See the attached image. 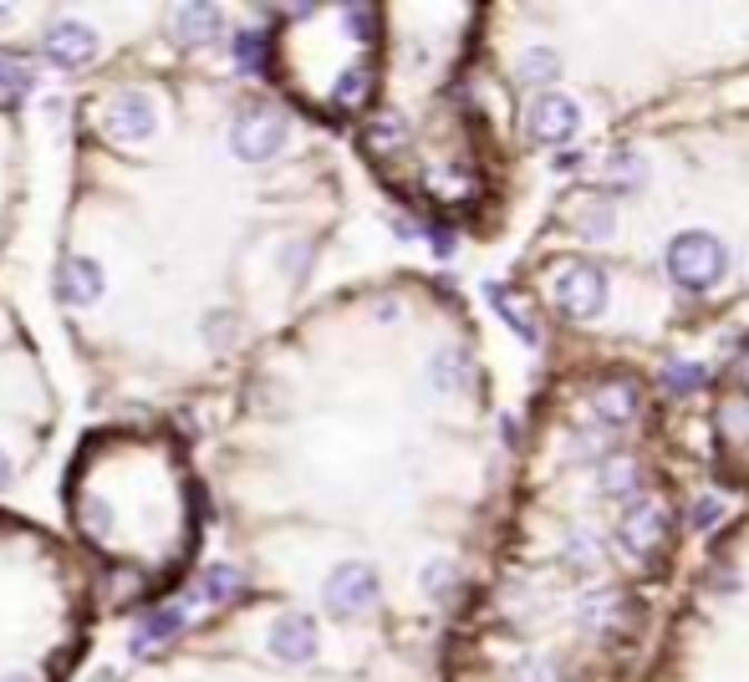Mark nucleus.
<instances>
[{
  "instance_id": "4",
  "label": "nucleus",
  "mask_w": 749,
  "mask_h": 682,
  "mask_svg": "<svg viewBox=\"0 0 749 682\" xmlns=\"http://www.w3.org/2000/svg\"><path fill=\"white\" fill-rule=\"evenodd\" d=\"M617 540H622V551L638 555V561H653V555L668 551V540H673V510L663 500H642L632 504L622 525H617Z\"/></svg>"
},
{
  "instance_id": "22",
  "label": "nucleus",
  "mask_w": 749,
  "mask_h": 682,
  "mask_svg": "<svg viewBox=\"0 0 749 682\" xmlns=\"http://www.w3.org/2000/svg\"><path fill=\"white\" fill-rule=\"evenodd\" d=\"M235 67L240 72H266V57H270V41H266V31H235Z\"/></svg>"
},
{
  "instance_id": "13",
  "label": "nucleus",
  "mask_w": 749,
  "mask_h": 682,
  "mask_svg": "<svg viewBox=\"0 0 749 682\" xmlns=\"http://www.w3.org/2000/svg\"><path fill=\"white\" fill-rule=\"evenodd\" d=\"M174 37H179L184 47H215L219 11L215 6H179V11H174Z\"/></svg>"
},
{
  "instance_id": "32",
  "label": "nucleus",
  "mask_w": 749,
  "mask_h": 682,
  "mask_svg": "<svg viewBox=\"0 0 749 682\" xmlns=\"http://www.w3.org/2000/svg\"><path fill=\"white\" fill-rule=\"evenodd\" d=\"M82 525L92 530L97 540L108 535V504H102V500H87V504H82Z\"/></svg>"
},
{
  "instance_id": "27",
  "label": "nucleus",
  "mask_w": 749,
  "mask_h": 682,
  "mask_svg": "<svg viewBox=\"0 0 749 682\" xmlns=\"http://www.w3.org/2000/svg\"><path fill=\"white\" fill-rule=\"evenodd\" d=\"M597 565H602V555H597V540H592V535H571V540H566V571L592 575Z\"/></svg>"
},
{
  "instance_id": "10",
  "label": "nucleus",
  "mask_w": 749,
  "mask_h": 682,
  "mask_svg": "<svg viewBox=\"0 0 749 682\" xmlns=\"http://www.w3.org/2000/svg\"><path fill=\"white\" fill-rule=\"evenodd\" d=\"M490 306H495L500 322H505L520 342H531V347L541 342V312H535V300L520 286H500L495 280V286H490Z\"/></svg>"
},
{
  "instance_id": "14",
  "label": "nucleus",
  "mask_w": 749,
  "mask_h": 682,
  "mask_svg": "<svg viewBox=\"0 0 749 682\" xmlns=\"http://www.w3.org/2000/svg\"><path fill=\"white\" fill-rule=\"evenodd\" d=\"M61 296L72 300V306H92L102 296V265L87 260V255H72L67 270H61Z\"/></svg>"
},
{
  "instance_id": "18",
  "label": "nucleus",
  "mask_w": 749,
  "mask_h": 682,
  "mask_svg": "<svg viewBox=\"0 0 749 682\" xmlns=\"http://www.w3.org/2000/svg\"><path fill=\"white\" fill-rule=\"evenodd\" d=\"M607 179H612V189L638 194L642 184H648V158H642L638 148H617L612 164H607Z\"/></svg>"
},
{
  "instance_id": "19",
  "label": "nucleus",
  "mask_w": 749,
  "mask_h": 682,
  "mask_svg": "<svg viewBox=\"0 0 749 682\" xmlns=\"http://www.w3.org/2000/svg\"><path fill=\"white\" fill-rule=\"evenodd\" d=\"M363 144L373 148V154H398V148L408 144V122H403L398 112H377V118L367 122Z\"/></svg>"
},
{
  "instance_id": "30",
  "label": "nucleus",
  "mask_w": 749,
  "mask_h": 682,
  "mask_svg": "<svg viewBox=\"0 0 749 682\" xmlns=\"http://www.w3.org/2000/svg\"><path fill=\"white\" fill-rule=\"evenodd\" d=\"M719 515H725V504L713 500V494H703V500H693L689 525H693V530H713V525H719Z\"/></svg>"
},
{
  "instance_id": "1",
  "label": "nucleus",
  "mask_w": 749,
  "mask_h": 682,
  "mask_svg": "<svg viewBox=\"0 0 749 682\" xmlns=\"http://www.w3.org/2000/svg\"><path fill=\"white\" fill-rule=\"evenodd\" d=\"M663 265H668V280H673L678 290L709 296V290L725 280L729 255H725V245L713 240L709 229H683V235H673V240H668Z\"/></svg>"
},
{
  "instance_id": "6",
  "label": "nucleus",
  "mask_w": 749,
  "mask_h": 682,
  "mask_svg": "<svg viewBox=\"0 0 749 682\" xmlns=\"http://www.w3.org/2000/svg\"><path fill=\"white\" fill-rule=\"evenodd\" d=\"M327 611L332 616H367V611L377 606V575H373V565H363V561H347V565H337V571L327 575Z\"/></svg>"
},
{
  "instance_id": "31",
  "label": "nucleus",
  "mask_w": 749,
  "mask_h": 682,
  "mask_svg": "<svg viewBox=\"0 0 749 682\" xmlns=\"http://www.w3.org/2000/svg\"><path fill=\"white\" fill-rule=\"evenodd\" d=\"M342 16H347V37H357V41L373 37V21H377L373 6H352V11H342Z\"/></svg>"
},
{
  "instance_id": "33",
  "label": "nucleus",
  "mask_w": 749,
  "mask_h": 682,
  "mask_svg": "<svg viewBox=\"0 0 749 682\" xmlns=\"http://www.w3.org/2000/svg\"><path fill=\"white\" fill-rule=\"evenodd\" d=\"M434 184H438V194H444L449 204H460V199H470V194H474V184L470 179H454V174H444V179H434Z\"/></svg>"
},
{
  "instance_id": "35",
  "label": "nucleus",
  "mask_w": 749,
  "mask_h": 682,
  "mask_svg": "<svg viewBox=\"0 0 749 682\" xmlns=\"http://www.w3.org/2000/svg\"><path fill=\"white\" fill-rule=\"evenodd\" d=\"M735 383L749 393V357H739V362H735Z\"/></svg>"
},
{
  "instance_id": "2",
  "label": "nucleus",
  "mask_w": 749,
  "mask_h": 682,
  "mask_svg": "<svg viewBox=\"0 0 749 682\" xmlns=\"http://www.w3.org/2000/svg\"><path fill=\"white\" fill-rule=\"evenodd\" d=\"M551 300H556V312L571 316V322H597V316L607 312L602 265H587V260L556 265V276H551Z\"/></svg>"
},
{
  "instance_id": "29",
  "label": "nucleus",
  "mask_w": 749,
  "mask_h": 682,
  "mask_svg": "<svg viewBox=\"0 0 749 682\" xmlns=\"http://www.w3.org/2000/svg\"><path fill=\"white\" fill-rule=\"evenodd\" d=\"M0 92H31V67L16 57H0Z\"/></svg>"
},
{
  "instance_id": "20",
  "label": "nucleus",
  "mask_w": 749,
  "mask_h": 682,
  "mask_svg": "<svg viewBox=\"0 0 749 682\" xmlns=\"http://www.w3.org/2000/svg\"><path fill=\"white\" fill-rule=\"evenodd\" d=\"M571 225H576V235H587V240H607V235H612V204L576 199L571 204Z\"/></svg>"
},
{
  "instance_id": "9",
  "label": "nucleus",
  "mask_w": 749,
  "mask_h": 682,
  "mask_svg": "<svg viewBox=\"0 0 749 682\" xmlns=\"http://www.w3.org/2000/svg\"><path fill=\"white\" fill-rule=\"evenodd\" d=\"M41 51H47L51 67H82V61L97 57V37H92V26H82V21H57L41 37Z\"/></svg>"
},
{
  "instance_id": "5",
  "label": "nucleus",
  "mask_w": 749,
  "mask_h": 682,
  "mask_svg": "<svg viewBox=\"0 0 749 682\" xmlns=\"http://www.w3.org/2000/svg\"><path fill=\"white\" fill-rule=\"evenodd\" d=\"M154 128H158V112L148 92L122 87V92H112L102 102V132L118 138V144H144V138H154Z\"/></svg>"
},
{
  "instance_id": "25",
  "label": "nucleus",
  "mask_w": 749,
  "mask_h": 682,
  "mask_svg": "<svg viewBox=\"0 0 749 682\" xmlns=\"http://www.w3.org/2000/svg\"><path fill=\"white\" fill-rule=\"evenodd\" d=\"M703 383H709V367H703V362H668V367H663V387H668V393H678V397L699 393Z\"/></svg>"
},
{
  "instance_id": "37",
  "label": "nucleus",
  "mask_w": 749,
  "mask_h": 682,
  "mask_svg": "<svg viewBox=\"0 0 749 682\" xmlns=\"http://www.w3.org/2000/svg\"><path fill=\"white\" fill-rule=\"evenodd\" d=\"M16 682H31V678H16Z\"/></svg>"
},
{
  "instance_id": "8",
  "label": "nucleus",
  "mask_w": 749,
  "mask_h": 682,
  "mask_svg": "<svg viewBox=\"0 0 749 682\" xmlns=\"http://www.w3.org/2000/svg\"><path fill=\"white\" fill-rule=\"evenodd\" d=\"M581 626L597 636H622L632 622H638V611H632V601L622 596V591H592V596L576 606Z\"/></svg>"
},
{
  "instance_id": "24",
  "label": "nucleus",
  "mask_w": 749,
  "mask_h": 682,
  "mask_svg": "<svg viewBox=\"0 0 749 682\" xmlns=\"http://www.w3.org/2000/svg\"><path fill=\"white\" fill-rule=\"evenodd\" d=\"M367 97H373V72H367V67H347V72L337 77V87H332V102H337V108H363Z\"/></svg>"
},
{
  "instance_id": "21",
  "label": "nucleus",
  "mask_w": 749,
  "mask_h": 682,
  "mask_svg": "<svg viewBox=\"0 0 749 682\" xmlns=\"http://www.w3.org/2000/svg\"><path fill=\"white\" fill-rule=\"evenodd\" d=\"M418 581H423V591H428L434 601H454L464 591V575H460V565H454V561H428Z\"/></svg>"
},
{
  "instance_id": "26",
  "label": "nucleus",
  "mask_w": 749,
  "mask_h": 682,
  "mask_svg": "<svg viewBox=\"0 0 749 682\" xmlns=\"http://www.w3.org/2000/svg\"><path fill=\"white\" fill-rule=\"evenodd\" d=\"M642 490V474H638V464H607L602 468V494H612V500H622V494H638Z\"/></svg>"
},
{
  "instance_id": "15",
  "label": "nucleus",
  "mask_w": 749,
  "mask_h": 682,
  "mask_svg": "<svg viewBox=\"0 0 749 682\" xmlns=\"http://www.w3.org/2000/svg\"><path fill=\"white\" fill-rule=\"evenodd\" d=\"M592 413L607 423V428H622V423L638 413V387L622 377V383H602L592 393Z\"/></svg>"
},
{
  "instance_id": "36",
  "label": "nucleus",
  "mask_w": 749,
  "mask_h": 682,
  "mask_svg": "<svg viewBox=\"0 0 749 682\" xmlns=\"http://www.w3.org/2000/svg\"><path fill=\"white\" fill-rule=\"evenodd\" d=\"M11 484V458H6V448H0V490Z\"/></svg>"
},
{
  "instance_id": "16",
  "label": "nucleus",
  "mask_w": 749,
  "mask_h": 682,
  "mask_svg": "<svg viewBox=\"0 0 749 682\" xmlns=\"http://www.w3.org/2000/svg\"><path fill=\"white\" fill-rule=\"evenodd\" d=\"M245 586V571L230 561H219V565H205L199 571V596L209 601V606H225V601H235Z\"/></svg>"
},
{
  "instance_id": "11",
  "label": "nucleus",
  "mask_w": 749,
  "mask_h": 682,
  "mask_svg": "<svg viewBox=\"0 0 749 682\" xmlns=\"http://www.w3.org/2000/svg\"><path fill=\"white\" fill-rule=\"evenodd\" d=\"M270 652L280 662H312L316 658V622L302 611H286L276 626H270Z\"/></svg>"
},
{
  "instance_id": "12",
  "label": "nucleus",
  "mask_w": 749,
  "mask_h": 682,
  "mask_svg": "<svg viewBox=\"0 0 749 682\" xmlns=\"http://www.w3.org/2000/svg\"><path fill=\"white\" fill-rule=\"evenodd\" d=\"M179 632H184V611L179 606H158L134 626V652H138V658H148V652H158V646H169Z\"/></svg>"
},
{
  "instance_id": "17",
  "label": "nucleus",
  "mask_w": 749,
  "mask_h": 682,
  "mask_svg": "<svg viewBox=\"0 0 749 682\" xmlns=\"http://www.w3.org/2000/svg\"><path fill=\"white\" fill-rule=\"evenodd\" d=\"M428 383L438 387V393H460L464 383H470V357L454 347L434 352V362H428Z\"/></svg>"
},
{
  "instance_id": "3",
  "label": "nucleus",
  "mask_w": 749,
  "mask_h": 682,
  "mask_svg": "<svg viewBox=\"0 0 749 682\" xmlns=\"http://www.w3.org/2000/svg\"><path fill=\"white\" fill-rule=\"evenodd\" d=\"M286 138H290V118L280 108H245V112H235V122H230V148L245 164L276 158L280 148H286Z\"/></svg>"
},
{
  "instance_id": "7",
  "label": "nucleus",
  "mask_w": 749,
  "mask_h": 682,
  "mask_svg": "<svg viewBox=\"0 0 749 682\" xmlns=\"http://www.w3.org/2000/svg\"><path fill=\"white\" fill-rule=\"evenodd\" d=\"M525 132H531L535 144H571L581 132V108L571 97H556V92H541L525 112Z\"/></svg>"
},
{
  "instance_id": "23",
  "label": "nucleus",
  "mask_w": 749,
  "mask_h": 682,
  "mask_svg": "<svg viewBox=\"0 0 749 682\" xmlns=\"http://www.w3.org/2000/svg\"><path fill=\"white\" fill-rule=\"evenodd\" d=\"M520 82L525 87H551V82H561V57L556 51H525L520 57Z\"/></svg>"
},
{
  "instance_id": "34",
  "label": "nucleus",
  "mask_w": 749,
  "mask_h": 682,
  "mask_svg": "<svg viewBox=\"0 0 749 682\" xmlns=\"http://www.w3.org/2000/svg\"><path fill=\"white\" fill-rule=\"evenodd\" d=\"M428 240H434V250H438V255L454 250V235H449V225H434V235H428Z\"/></svg>"
},
{
  "instance_id": "28",
  "label": "nucleus",
  "mask_w": 749,
  "mask_h": 682,
  "mask_svg": "<svg viewBox=\"0 0 749 682\" xmlns=\"http://www.w3.org/2000/svg\"><path fill=\"white\" fill-rule=\"evenodd\" d=\"M719 433H729V438H749V403H745V397H729V403L719 407Z\"/></svg>"
}]
</instances>
